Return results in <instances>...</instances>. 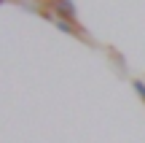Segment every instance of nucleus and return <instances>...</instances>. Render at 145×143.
I'll return each instance as SVG.
<instances>
[{"label":"nucleus","instance_id":"f03ea898","mask_svg":"<svg viewBox=\"0 0 145 143\" xmlns=\"http://www.w3.org/2000/svg\"><path fill=\"white\" fill-rule=\"evenodd\" d=\"M135 89H137V95L145 100V84H142V81H135Z\"/></svg>","mask_w":145,"mask_h":143},{"label":"nucleus","instance_id":"f257e3e1","mask_svg":"<svg viewBox=\"0 0 145 143\" xmlns=\"http://www.w3.org/2000/svg\"><path fill=\"white\" fill-rule=\"evenodd\" d=\"M48 5L59 14V19H67V22L75 19V5H72V0H48Z\"/></svg>","mask_w":145,"mask_h":143},{"label":"nucleus","instance_id":"7ed1b4c3","mask_svg":"<svg viewBox=\"0 0 145 143\" xmlns=\"http://www.w3.org/2000/svg\"><path fill=\"white\" fill-rule=\"evenodd\" d=\"M0 3H3V0H0Z\"/></svg>","mask_w":145,"mask_h":143}]
</instances>
